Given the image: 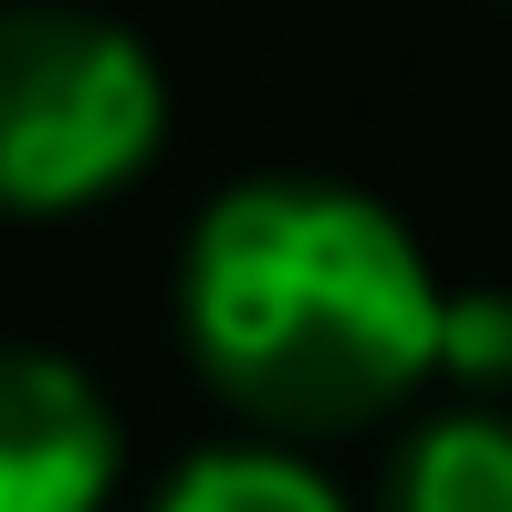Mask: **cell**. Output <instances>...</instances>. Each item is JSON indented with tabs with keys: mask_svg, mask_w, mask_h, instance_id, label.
I'll list each match as a JSON object with an SVG mask.
<instances>
[{
	"mask_svg": "<svg viewBox=\"0 0 512 512\" xmlns=\"http://www.w3.org/2000/svg\"><path fill=\"white\" fill-rule=\"evenodd\" d=\"M439 293L408 220L335 178H241L199 209L178 324L262 439H335L439 377Z\"/></svg>",
	"mask_w": 512,
	"mask_h": 512,
	"instance_id": "obj_1",
	"label": "cell"
},
{
	"mask_svg": "<svg viewBox=\"0 0 512 512\" xmlns=\"http://www.w3.org/2000/svg\"><path fill=\"white\" fill-rule=\"evenodd\" d=\"M147 512H345V492L314 460H293L283 439H230V450L178 460Z\"/></svg>",
	"mask_w": 512,
	"mask_h": 512,
	"instance_id": "obj_5",
	"label": "cell"
},
{
	"mask_svg": "<svg viewBox=\"0 0 512 512\" xmlns=\"http://www.w3.org/2000/svg\"><path fill=\"white\" fill-rule=\"evenodd\" d=\"M126 439L84 366L0 345V512H105Z\"/></svg>",
	"mask_w": 512,
	"mask_h": 512,
	"instance_id": "obj_3",
	"label": "cell"
},
{
	"mask_svg": "<svg viewBox=\"0 0 512 512\" xmlns=\"http://www.w3.org/2000/svg\"><path fill=\"white\" fill-rule=\"evenodd\" d=\"M439 377H460L471 398L512 387V293H450V314H439Z\"/></svg>",
	"mask_w": 512,
	"mask_h": 512,
	"instance_id": "obj_6",
	"label": "cell"
},
{
	"mask_svg": "<svg viewBox=\"0 0 512 512\" xmlns=\"http://www.w3.org/2000/svg\"><path fill=\"white\" fill-rule=\"evenodd\" d=\"M387 512H512V418L450 408L408 429L398 471H387Z\"/></svg>",
	"mask_w": 512,
	"mask_h": 512,
	"instance_id": "obj_4",
	"label": "cell"
},
{
	"mask_svg": "<svg viewBox=\"0 0 512 512\" xmlns=\"http://www.w3.org/2000/svg\"><path fill=\"white\" fill-rule=\"evenodd\" d=\"M168 136V74L105 11H0V220H63L115 199Z\"/></svg>",
	"mask_w": 512,
	"mask_h": 512,
	"instance_id": "obj_2",
	"label": "cell"
}]
</instances>
